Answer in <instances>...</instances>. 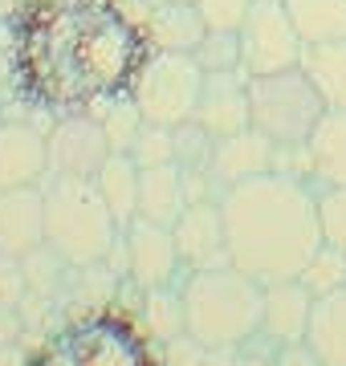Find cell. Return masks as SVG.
<instances>
[{
  "mask_svg": "<svg viewBox=\"0 0 346 366\" xmlns=\"http://www.w3.org/2000/svg\"><path fill=\"white\" fill-rule=\"evenodd\" d=\"M253 4H257V0H196L204 25H208V29H232V33L244 25V16H249Z\"/></svg>",
  "mask_w": 346,
  "mask_h": 366,
  "instance_id": "obj_32",
  "label": "cell"
},
{
  "mask_svg": "<svg viewBox=\"0 0 346 366\" xmlns=\"http://www.w3.org/2000/svg\"><path fill=\"white\" fill-rule=\"evenodd\" d=\"M69 346L78 366H151L139 334L110 314L69 330Z\"/></svg>",
  "mask_w": 346,
  "mask_h": 366,
  "instance_id": "obj_12",
  "label": "cell"
},
{
  "mask_svg": "<svg viewBox=\"0 0 346 366\" xmlns=\"http://www.w3.org/2000/svg\"><path fill=\"white\" fill-rule=\"evenodd\" d=\"M330 106L322 102L318 86L310 81L302 66L277 69V74H257L249 78V122L277 147L310 143L314 127L322 122Z\"/></svg>",
  "mask_w": 346,
  "mask_h": 366,
  "instance_id": "obj_6",
  "label": "cell"
},
{
  "mask_svg": "<svg viewBox=\"0 0 346 366\" xmlns=\"http://www.w3.org/2000/svg\"><path fill=\"white\" fill-rule=\"evenodd\" d=\"M45 244L66 264H102L122 244V224L107 208L94 179L54 175L45 179Z\"/></svg>",
  "mask_w": 346,
  "mask_h": 366,
  "instance_id": "obj_4",
  "label": "cell"
},
{
  "mask_svg": "<svg viewBox=\"0 0 346 366\" xmlns=\"http://www.w3.org/2000/svg\"><path fill=\"white\" fill-rule=\"evenodd\" d=\"M322 244L346 249V183H318Z\"/></svg>",
  "mask_w": 346,
  "mask_h": 366,
  "instance_id": "obj_28",
  "label": "cell"
},
{
  "mask_svg": "<svg viewBox=\"0 0 346 366\" xmlns=\"http://www.w3.org/2000/svg\"><path fill=\"white\" fill-rule=\"evenodd\" d=\"M302 41H342L346 37V0H285Z\"/></svg>",
  "mask_w": 346,
  "mask_h": 366,
  "instance_id": "obj_25",
  "label": "cell"
},
{
  "mask_svg": "<svg viewBox=\"0 0 346 366\" xmlns=\"http://www.w3.org/2000/svg\"><path fill=\"white\" fill-rule=\"evenodd\" d=\"M192 204L184 167L179 163H155V167H139V216L175 228V220L184 216Z\"/></svg>",
  "mask_w": 346,
  "mask_h": 366,
  "instance_id": "obj_19",
  "label": "cell"
},
{
  "mask_svg": "<svg viewBox=\"0 0 346 366\" xmlns=\"http://www.w3.org/2000/svg\"><path fill=\"white\" fill-rule=\"evenodd\" d=\"M41 244H45V192H41V183L0 192V252L29 257Z\"/></svg>",
  "mask_w": 346,
  "mask_h": 366,
  "instance_id": "obj_17",
  "label": "cell"
},
{
  "mask_svg": "<svg viewBox=\"0 0 346 366\" xmlns=\"http://www.w3.org/2000/svg\"><path fill=\"white\" fill-rule=\"evenodd\" d=\"M310 314H314V293L306 289L302 277L273 281V285H265V314H261V334L257 338L273 342V346L306 342Z\"/></svg>",
  "mask_w": 346,
  "mask_h": 366,
  "instance_id": "obj_15",
  "label": "cell"
},
{
  "mask_svg": "<svg viewBox=\"0 0 346 366\" xmlns=\"http://www.w3.org/2000/svg\"><path fill=\"white\" fill-rule=\"evenodd\" d=\"M29 366H78V362H74V346H69V334L54 338L41 354H33V362H29Z\"/></svg>",
  "mask_w": 346,
  "mask_h": 366,
  "instance_id": "obj_35",
  "label": "cell"
},
{
  "mask_svg": "<svg viewBox=\"0 0 346 366\" xmlns=\"http://www.w3.org/2000/svg\"><path fill=\"white\" fill-rule=\"evenodd\" d=\"M175 244L184 257L187 273L196 269H224L228 261V236H224V212L220 199H192L184 216L175 220Z\"/></svg>",
  "mask_w": 346,
  "mask_h": 366,
  "instance_id": "obj_11",
  "label": "cell"
},
{
  "mask_svg": "<svg viewBox=\"0 0 346 366\" xmlns=\"http://www.w3.org/2000/svg\"><path fill=\"white\" fill-rule=\"evenodd\" d=\"M306 342L318 350L326 366H346V285L314 297Z\"/></svg>",
  "mask_w": 346,
  "mask_h": 366,
  "instance_id": "obj_20",
  "label": "cell"
},
{
  "mask_svg": "<svg viewBox=\"0 0 346 366\" xmlns=\"http://www.w3.org/2000/svg\"><path fill=\"white\" fill-rule=\"evenodd\" d=\"M25 293H29L25 261L13 257V252H0V310H16Z\"/></svg>",
  "mask_w": 346,
  "mask_h": 366,
  "instance_id": "obj_33",
  "label": "cell"
},
{
  "mask_svg": "<svg viewBox=\"0 0 346 366\" xmlns=\"http://www.w3.org/2000/svg\"><path fill=\"white\" fill-rule=\"evenodd\" d=\"M237 366H277V362H273V358H261V354H244V346H240Z\"/></svg>",
  "mask_w": 346,
  "mask_h": 366,
  "instance_id": "obj_36",
  "label": "cell"
},
{
  "mask_svg": "<svg viewBox=\"0 0 346 366\" xmlns=\"http://www.w3.org/2000/svg\"><path fill=\"white\" fill-rule=\"evenodd\" d=\"M143 122H147V118L139 114V106H134L131 94H127V98H114V102H110V110L102 114V131H107V139H110V151L131 155L134 134L143 131Z\"/></svg>",
  "mask_w": 346,
  "mask_h": 366,
  "instance_id": "obj_30",
  "label": "cell"
},
{
  "mask_svg": "<svg viewBox=\"0 0 346 366\" xmlns=\"http://www.w3.org/2000/svg\"><path fill=\"white\" fill-rule=\"evenodd\" d=\"M273 155H277V143H269L265 134L253 131V127L216 139L212 163H208V179H212V187H216V199L224 196L228 187L273 171Z\"/></svg>",
  "mask_w": 346,
  "mask_h": 366,
  "instance_id": "obj_13",
  "label": "cell"
},
{
  "mask_svg": "<svg viewBox=\"0 0 346 366\" xmlns=\"http://www.w3.org/2000/svg\"><path fill=\"white\" fill-rule=\"evenodd\" d=\"M187 334L204 346H244L261 334L265 314V285L240 273L237 264L224 269H196L184 281Z\"/></svg>",
  "mask_w": 346,
  "mask_h": 366,
  "instance_id": "obj_5",
  "label": "cell"
},
{
  "mask_svg": "<svg viewBox=\"0 0 346 366\" xmlns=\"http://www.w3.org/2000/svg\"><path fill=\"white\" fill-rule=\"evenodd\" d=\"M302 69L318 86L330 110H346V37L342 41H306Z\"/></svg>",
  "mask_w": 346,
  "mask_h": 366,
  "instance_id": "obj_21",
  "label": "cell"
},
{
  "mask_svg": "<svg viewBox=\"0 0 346 366\" xmlns=\"http://www.w3.org/2000/svg\"><path fill=\"white\" fill-rule=\"evenodd\" d=\"M196 122L212 139L249 131V74L244 69H228V74H204L200 106H196Z\"/></svg>",
  "mask_w": 346,
  "mask_h": 366,
  "instance_id": "obj_14",
  "label": "cell"
},
{
  "mask_svg": "<svg viewBox=\"0 0 346 366\" xmlns=\"http://www.w3.org/2000/svg\"><path fill=\"white\" fill-rule=\"evenodd\" d=\"M94 183L107 199V208L114 212V220L127 228L139 216V163L131 155H122V151H110L107 163L94 175Z\"/></svg>",
  "mask_w": 346,
  "mask_h": 366,
  "instance_id": "obj_22",
  "label": "cell"
},
{
  "mask_svg": "<svg viewBox=\"0 0 346 366\" xmlns=\"http://www.w3.org/2000/svg\"><path fill=\"white\" fill-rule=\"evenodd\" d=\"M143 29L151 49H167V53H196L200 41L208 37V25H204L196 0H151Z\"/></svg>",
  "mask_w": 346,
  "mask_h": 366,
  "instance_id": "obj_18",
  "label": "cell"
},
{
  "mask_svg": "<svg viewBox=\"0 0 346 366\" xmlns=\"http://www.w3.org/2000/svg\"><path fill=\"white\" fill-rule=\"evenodd\" d=\"M49 175V143L25 122H0V192L33 187Z\"/></svg>",
  "mask_w": 346,
  "mask_h": 366,
  "instance_id": "obj_16",
  "label": "cell"
},
{
  "mask_svg": "<svg viewBox=\"0 0 346 366\" xmlns=\"http://www.w3.org/2000/svg\"><path fill=\"white\" fill-rule=\"evenodd\" d=\"M228 261L261 285L293 281L322 249L318 187L281 171H265L220 196Z\"/></svg>",
  "mask_w": 346,
  "mask_h": 366,
  "instance_id": "obj_1",
  "label": "cell"
},
{
  "mask_svg": "<svg viewBox=\"0 0 346 366\" xmlns=\"http://www.w3.org/2000/svg\"><path fill=\"white\" fill-rule=\"evenodd\" d=\"M273 362H277V366H326L310 342H290V346H277V350H273Z\"/></svg>",
  "mask_w": 346,
  "mask_h": 366,
  "instance_id": "obj_34",
  "label": "cell"
},
{
  "mask_svg": "<svg viewBox=\"0 0 346 366\" xmlns=\"http://www.w3.org/2000/svg\"><path fill=\"white\" fill-rule=\"evenodd\" d=\"M9 69L21 98L54 114H94L102 98L78 61L74 0H29L13 16Z\"/></svg>",
  "mask_w": 346,
  "mask_h": 366,
  "instance_id": "obj_2",
  "label": "cell"
},
{
  "mask_svg": "<svg viewBox=\"0 0 346 366\" xmlns=\"http://www.w3.org/2000/svg\"><path fill=\"white\" fill-rule=\"evenodd\" d=\"M237 33H240V66H244L249 78L302 66L306 41L293 25L285 0H257Z\"/></svg>",
  "mask_w": 346,
  "mask_h": 366,
  "instance_id": "obj_8",
  "label": "cell"
},
{
  "mask_svg": "<svg viewBox=\"0 0 346 366\" xmlns=\"http://www.w3.org/2000/svg\"><path fill=\"white\" fill-rule=\"evenodd\" d=\"M200 61L204 74H228V69H244L240 66V33L232 29H208V37L200 41V49L192 53Z\"/></svg>",
  "mask_w": 346,
  "mask_h": 366,
  "instance_id": "obj_27",
  "label": "cell"
},
{
  "mask_svg": "<svg viewBox=\"0 0 346 366\" xmlns=\"http://www.w3.org/2000/svg\"><path fill=\"white\" fill-rule=\"evenodd\" d=\"M45 143H49V171L54 175L94 179L110 155V139L102 131V118L94 114H61L57 127L45 134Z\"/></svg>",
  "mask_w": 346,
  "mask_h": 366,
  "instance_id": "obj_10",
  "label": "cell"
},
{
  "mask_svg": "<svg viewBox=\"0 0 346 366\" xmlns=\"http://www.w3.org/2000/svg\"><path fill=\"white\" fill-rule=\"evenodd\" d=\"M310 163L318 183H346V110H326L310 134Z\"/></svg>",
  "mask_w": 346,
  "mask_h": 366,
  "instance_id": "obj_23",
  "label": "cell"
},
{
  "mask_svg": "<svg viewBox=\"0 0 346 366\" xmlns=\"http://www.w3.org/2000/svg\"><path fill=\"white\" fill-rule=\"evenodd\" d=\"M74 41L81 69L102 102L127 98L151 57L147 29L131 21L114 0H74Z\"/></svg>",
  "mask_w": 346,
  "mask_h": 366,
  "instance_id": "obj_3",
  "label": "cell"
},
{
  "mask_svg": "<svg viewBox=\"0 0 346 366\" xmlns=\"http://www.w3.org/2000/svg\"><path fill=\"white\" fill-rule=\"evenodd\" d=\"M131 159L139 163V167H155V163H175V127L143 122V131L134 134Z\"/></svg>",
  "mask_w": 346,
  "mask_h": 366,
  "instance_id": "obj_31",
  "label": "cell"
},
{
  "mask_svg": "<svg viewBox=\"0 0 346 366\" xmlns=\"http://www.w3.org/2000/svg\"><path fill=\"white\" fill-rule=\"evenodd\" d=\"M200 90H204V69L192 53L151 49V57L143 61V69L131 86V98L147 122L179 127V122L196 118Z\"/></svg>",
  "mask_w": 346,
  "mask_h": 366,
  "instance_id": "obj_7",
  "label": "cell"
},
{
  "mask_svg": "<svg viewBox=\"0 0 346 366\" xmlns=\"http://www.w3.org/2000/svg\"><path fill=\"white\" fill-rule=\"evenodd\" d=\"M122 252H127V277L139 289L175 285L179 273L187 269L184 257H179V244H175V232L147 220V216H134L122 228Z\"/></svg>",
  "mask_w": 346,
  "mask_h": 366,
  "instance_id": "obj_9",
  "label": "cell"
},
{
  "mask_svg": "<svg viewBox=\"0 0 346 366\" xmlns=\"http://www.w3.org/2000/svg\"><path fill=\"white\" fill-rule=\"evenodd\" d=\"M240 350L237 346H204L200 338H184L167 342V354H163V366H237Z\"/></svg>",
  "mask_w": 346,
  "mask_h": 366,
  "instance_id": "obj_26",
  "label": "cell"
},
{
  "mask_svg": "<svg viewBox=\"0 0 346 366\" xmlns=\"http://www.w3.org/2000/svg\"><path fill=\"white\" fill-rule=\"evenodd\" d=\"M302 281H306V289L314 293V297H322V293H334V289H342V285H346V249L322 244V249L314 252V261L306 264Z\"/></svg>",
  "mask_w": 346,
  "mask_h": 366,
  "instance_id": "obj_29",
  "label": "cell"
},
{
  "mask_svg": "<svg viewBox=\"0 0 346 366\" xmlns=\"http://www.w3.org/2000/svg\"><path fill=\"white\" fill-rule=\"evenodd\" d=\"M143 317L155 342H175L187 334V310H184V285H155L143 289Z\"/></svg>",
  "mask_w": 346,
  "mask_h": 366,
  "instance_id": "obj_24",
  "label": "cell"
}]
</instances>
